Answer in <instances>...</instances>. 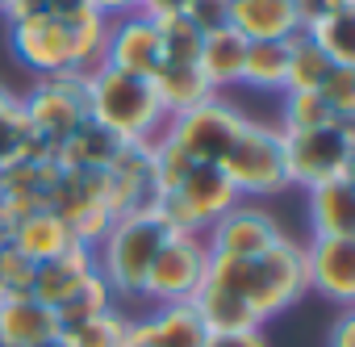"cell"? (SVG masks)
I'll return each instance as SVG.
<instances>
[{"mask_svg":"<svg viewBox=\"0 0 355 347\" xmlns=\"http://www.w3.org/2000/svg\"><path fill=\"white\" fill-rule=\"evenodd\" d=\"M338 63H330V55L301 30L288 38V71H284V92H318L326 84V76Z\"/></svg>","mask_w":355,"mask_h":347,"instance_id":"24","label":"cell"},{"mask_svg":"<svg viewBox=\"0 0 355 347\" xmlns=\"http://www.w3.org/2000/svg\"><path fill=\"white\" fill-rule=\"evenodd\" d=\"M247 121L251 117L243 109H234L230 101L214 96V101H205V105H197V109H189L180 117H167L163 138L189 163H222Z\"/></svg>","mask_w":355,"mask_h":347,"instance_id":"7","label":"cell"},{"mask_svg":"<svg viewBox=\"0 0 355 347\" xmlns=\"http://www.w3.org/2000/svg\"><path fill=\"white\" fill-rule=\"evenodd\" d=\"M184 9H189V0H142L138 13H146V17H175Z\"/></svg>","mask_w":355,"mask_h":347,"instance_id":"39","label":"cell"},{"mask_svg":"<svg viewBox=\"0 0 355 347\" xmlns=\"http://www.w3.org/2000/svg\"><path fill=\"white\" fill-rule=\"evenodd\" d=\"M150 84H155V96H159L167 117H180V113H189V109H197V105L218 96L197 63H159Z\"/></svg>","mask_w":355,"mask_h":347,"instance_id":"19","label":"cell"},{"mask_svg":"<svg viewBox=\"0 0 355 347\" xmlns=\"http://www.w3.org/2000/svg\"><path fill=\"white\" fill-rule=\"evenodd\" d=\"M184 17L201 30V34H214L230 22V0H189Z\"/></svg>","mask_w":355,"mask_h":347,"instance_id":"35","label":"cell"},{"mask_svg":"<svg viewBox=\"0 0 355 347\" xmlns=\"http://www.w3.org/2000/svg\"><path fill=\"white\" fill-rule=\"evenodd\" d=\"M355 163V121L284 134V176L305 193L326 180H347Z\"/></svg>","mask_w":355,"mask_h":347,"instance_id":"5","label":"cell"},{"mask_svg":"<svg viewBox=\"0 0 355 347\" xmlns=\"http://www.w3.org/2000/svg\"><path fill=\"white\" fill-rule=\"evenodd\" d=\"M21 109H26L30 134L55 151L76 126L88 121V113H84V76H46V80H38L34 92L21 96Z\"/></svg>","mask_w":355,"mask_h":347,"instance_id":"9","label":"cell"},{"mask_svg":"<svg viewBox=\"0 0 355 347\" xmlns=\"http://www.w3.org/2000/svg\"><path fill=\"white\" fill-rule=\"evenodd\" d=\"M193 310H197V318L205 322L209 335H239V330H259V326H263V322L251 314V305H247L243 297L222 293V289H214V285H201V289H197Z\"/></svg>","mask_w":355,"mask_h":347,"instance_id":"22","label":"cell"},{"mask_svg":"<svg viewBox=\"0 0 355 347\" xmlns=\"http://www.w3.org/2000/svg\"><path fill=\"white\" fill-rule=\"evenodd\" d=\"M239 205L234 185L218 163H193L171 193H155V214L171 235H205L222 214Z\"/></svg>","mask_w":355,"mask_h":347,"instance_id":"4","label":"cell"},{"mask_svg":"<svg viewBox=\"0 0 355 347\" xmlns=\"http://www.w3.org/2000/svg\"><path fill=\"white\" fill-rule=\"evenodd\" d=\"M105 63L130 76H155L163 55H159V30L155 17L146 13H125L109 22V38H105Z\"/></svg>","mask_w":355,"mask_h":347,"instance_id":"12","label":"cell"},{"mask_svg":"<svg viewBox=\"0 0 355 347\" xmlns=\"http://www.w3.org/2000/svg\"><path fill=\"white\" fill-rule=\"evenodd\" d=\"M309 222H313V239H355V185H351V176L309 189Z\"/></svg>","mask_w":355,"mask_h":347,"instance_id":"18","label":"cell"},{"mask_svg":"<svg viewBox=\"0 0 355 347\" xmlns=\"http://www.w3.org/2000/svg\"><path fill=\"white\" fill-rule=\"evenodd\" d=\"M209 330L197 318L193 301H175V305H155V314L134 318V343L146 347H205Z\"/></svg>","mask_w":355,"mask_h":347,"instance_id":"16","label":"cell"},{"mask_svg":"<svg viewBox=\"0 0 355 347\" xmlns=\"http://www.w3.org/2000/svg\"><path fill=\"white\" fill-rule=\"evenodd\" d=\"M338 117L330 113V105L318 92H284L280 105V134H297V130H322L334 126Z\"/></svg>","mask_w":355,"mask_h":347,"instance_id":"30","label":"cell"},{"mask_svg":"<svg viewBox=\"0 0 355 347\" xmlns=\"http://www.w3.org/2000/svg\"><path fill=\"white\" fill-rule=\"evenodd\" d=\"M84 113L92 126L109 130L117 142H155L167 126L155 84L146 76H130L109 63L84 76Z\"/></svg>","mask_w":355,"mask_h":347,"instance_id":"2","label":"cell"},{"mask_svg":"<svg viewBox=\"0 0 355 347\" xmlns=\"http://www.w3.org/2000/svg\"><path fill=\"white\" fill-rule=\"evenodd\" d=\"M71 30V46H76V76H88L105 63V38H109V17H101L96 9H76L63 17Z\"/></svg>","mask_w":355,"mask_h":347,"instance_id":"26","label":"cell"},{"mask_svg":"<svg viewBox=\"0 0 355 347\" xmlns=\"http://www.w3.org/2000/svg\"><path fill=\"white\" fill-rule=\"evenodd\" d=\"M117 305V297L109 293V285L101 280V276H92L76 297H67L55 314H59V330H67V326H80V322H88V318H96V314H105V310H113Z\"/></svg>","mask_w":355,"mask_h":347,"instance_id":"31","label":"cell"},{"mask_svg":"<svg viewBox=\"0 0 355 347\" xmlns=\"http://www.w3.org/2000/svg\"><path fill=\"white\" fill-rule=\"evenodd\" d=\"M155 30H159V55H163V63H197L205 34H201L184 13H175V17H155Z\"/></svg>","mask_w":355,"mask_h":347,"instance_id":"28","label":"cell"},{"mask_svg":"<svg viewBox=\"0 0 355 347\" xmlns=\"http://www.w3.org/2000/svg\"><path fill=\"white\" fill-rule=\"evenodd\" d=\"M205 285L243 297L259 322L276 318L280 310H288L293 301H301L309 293V285H305V260H301V247L293 239H280L276 247H268L263 255H251V260L209 255Z\"/></svg>","mask_w":355,"mask_h":347,"instance_id":"1","label":"cell"},{"mask_svg":"<svg viewBox=\"0 0 355 347\" xmlns=\"http://www.w3.org/2000/svg\"><path fill=\"white\" fill-rule=\"evenodd\" d=\"M305 34L330 55V63H338V67H355V13L322 17V22L305 26Z\"/></svg>","mask_w":355,"mask_h":347,"instance_id":"29","label":"cell"},{"mask_svg":"<svg viewBox=\"0 0 355 347\" xmlns=\"http://www.w3.org/2000/svg\"><path fill=\"white\" fill-rule=\"evenodd\" d=\"M334 13H355V0H297V17H301V30L322 22V17H334Z\"/></svg>","mask_w":355,"mask_h":347,"instance_id":"36","label":"cell"},{"mask_svg":"<svg viewBox=\"0 0 355 347\" xmlns=\"http://www.w3.org/2000/svg\"><path fill=\"white\" fill-rule=\"evenodd\" d=\"M9 243H13L26 260H34V264H46V260L63 255L67 247H76V239H71L67 222H63L55 210H34V214L17 218V226H13Z\"/></svg>","mask_w":355,"mask_h":347,"instance_id":"20","label":"cell"},{"mask_svg":"<svg viewBox=\"0 0 355 347\" xmlns=\"http://www.w3.org/2000/svg\"><path fill=\"white\" fill-rule=\"evenodd\" d=\"M167 235L171 230L159 222L155 210L117 218L109 226V235L96 243L92 260H96V276L109 285L113 297H142L146 268H150V260H155V251L163 247Z\"/></svg>","mask_w":355,"mask_h":347,"instance_id":"3","label":"cell"},{"mask_svg":"<svg viewBox=\"0 0 355 347\" xmlns=\"http://www.w3.org/2000/svg\"><path fill=\"white\" fill-rule=\"evenodd\" d=\"M318 96L330 105L338 121H355V67H334L326 84L318 88Z\"/></svg>","mask_w":355,"mask_h":347,"instance_id":"33","label":"cell"},{"mask_svg":"<svg viewBox=\"0 0 355 347\" xmlns=\"http://www.w3.org/2000/svg\"><path fill=\"white\" fill-rule=\"evenodd\" d=\"M205 247L209 255H230V260H251V255H263L268 247H276L284 239L280 222L255 205H234L230 214H222L205 235Z\"/></svg>","mask_w":355,"mask_h":347,"instance_id":"11","label":"cell"},{"mask_svg":"<svg viewBox=\"0 0 355 347\" xmlns=\"http://www.w3.org/2000/svg\"><path fill=\"white\" fill-rule=\"evenodd\" d=\"M9 5H13V0H0V13H5V9H9Z\"/></svg>","mask_w":355,"mask_h":347,"instance_id":"44","label":"cell"},{"mask_svg":"<svg viewBox=\"0 0 355 347\" xmlns=\"http://www.w3.org/2000/svg\"><path fill=\"white\" fill-rule=\"evenodd\" d=\"M218 167L226 171V180L234 185L239 197H276V193H284L288 176H284V134H280V126L247 121Z\"/></svg>","mask_w":355,"mask_h":347,"instance_id":"6","label":"cell"},{"mask_svg":"<svg viewBox=\"0 0 355 347\" xmlns=\"http://www.w3.org/2000/svg\"><path fill=\"white\" fill-rule=\"evenodd\" d=\"M34 260H26L13 243H0V289L9 297H26L30 285H34Z\"/></svg>","mask_w":355,"mask_h":347,"instance_id":"34","label":"cell"},{"mask_svg":"<svg viewBox=\"0 0 355 347\" xmlns=\"http://www.w3.org/2000/svg\"><path fill=\"white\" fill-rule=\"evenodd\" d=\"M9 38H13L17 59L30 63L42 80L46 76H76V46H71V30L63 17L38 13L30 22H13Z\"/></svg>","mask_w":355,"mask_h":347,"instance_id":"10","label":"cell"},{"mask_svg":"<svg viewBox=\"0 0 355 347\" xmlns=\"http://www.w3.org/2000/svg\"><path fill=\"white\" fill-rule=\"evenodd\" d=\"M76 9H84V0H46V13H55V17H67Z\"/></svg>","mask_w":355,"mask_h":347,"instance_id":"42","label":"cell"},{"mask_svg":"<svg viewBox=\"0 0 355 347\" xmlns=\"http://www.w3.org/2000/svg\"><path fill=\"white\" fill-rule=\"evenodd\" d=\"M284 71H288V38L284 42H247V63H243L247 88L284 92Z\"/></svg>","mask_w":355,"mask_h":347,"instance_id":"27","label":"cell"},{"mask_svg":"<svg viewBox=\"0 0 355 347\" xmlns=\"http://www.w3.org/2000/svg\"><path fill=\"white\" fill-rule=\"evenodd\" d=\"M205 268H209V247L201 235H167L146 268L142 297H150L155 305L193 301L197 289L205 285Z\"/></svg>","mask_w":355,"mask_h":347,"instance_id":"8","label":"cell"},{"mask_svg":"<svg viewBox=\"0 0 355 347\" xmlns=\"http://www.w3.org/2000/svg\"><path fill=\"white\" fill-rule=\"evenodd\" d=\"M84 5H88V9H96L101 17H109V22H113V17L138 13V9H142V0H84Z\"/></svg>","mask_w":355,"mask_h":347,"instance_id":"38","label":"cell"},{"mask_svg":"<svg viewBox=\"0 0 355 347\" xmlns=\"http://www.w3.org/2000/svg\"><path fill=\"white\" fill-rule=\"evenodd\" d=\"M330 347H355V314H343V318L334 322Z\"/></svg>","mask_w":355,"mask_h":347,"instance_id":"41","label":"cell"},{"mask_svg":"<svg viewBox=\"0 0 355 347\" xmlns=\"http://www.w3.org/2000/svg\"><path fill=\"white\" fill-rule=\"evenodd\" d=\"M96 276V260H92V251L88 247H67L63 255H55V260H46V264H38L34 268V285H30V297H38L42 305H51V310H59L67 297H76L88 280Z\"/></svg>","mask_w":355,"mask_h":347,"instance_id":"15","label":"cell"},{"mask_svg":"<svg viewBox=\"0 0 355 347\" xmlns=\"http://www.w3.org/2000/svg\"><path fill=\"white\" fill-rule=\"evenodd\" d=\"M234 34L247 42H284L301 34L297 0H230V22Z\"/></svg>","mask_w":355,"mask_h":347,"instance_id":"14","label":"cell"},{"mask_svg":"<svg viewBox=\"0 0 355 347\" xmlns=\"http://www.w3.org/2000/svg\"><path fill=\"white\" fill-rule=\"evenodd\" d=\"M117 146H121V142H117L109 130L84 121V126H76V130L55 146V159H59L67 171H105V163L117 155Z\"/></svg>","mask_w":355,"mask_h":347,"instance_id":"23","label":"cell"},{"mask_svg":"<svg viewBox=\"0 0 355 347\" xmlns=\"http://www.w3.org/2000/svg\"><path fill=\"white\" fill-rule=\"evenodd\" d=\"M38 347H63V339H51V343H38Z\"/></svg>","mask_w":355,"mask_h":347,"instance_id":"43","label":"cell"},{"mask_svg":"<svg viewBox=\"0 0 355 347\" xmlns=\"http://www.w3.org/2000/svg\"><path fill=\"white\" fill-rule=\"evenodd\" d=\"M205 347H268L263 330H239V335H209Z\"/></svg>","mask_w":355,"mask_h":347,"instance_id":"37","label":"cell"},{"mask_svg":"<svg viewBox=\"0 0 355 347\" xmlns=\"http://www.w3.org/2000/svg\"><path fill=\"white\" fill-rule=\"evenodd\" d=\"M243 63H247V38L234 34L230 26H222V30H214V34L201 38L197 67H201V76L209 80L214 92L243 84Z\"/></svg>","mask_w":355,"mask_h":347,"instance_id":"21","label":"cell"},{"mask_svg":"<svg viewBox=\"0 0 355 347\" xmlns=\"http://www.w3.org/2000/svg\"><path fill=\"white\" fill-rule=\"evenodd\" d=\"M59 339V314L38 297H5L0 301V347H38Z\"/></svg>","mask_w":355,"mask_h":347,"instance_id":"17","label":"cell"},{"mask_svg":"<svg viewBox=\"0 0 355 347\" xmlns=\"http://www.w3.org/2000/svg\"><path fill=\"white\" fill-rule=\"evenodd\" d=\"M38 13H46V0H13V5L5 9L9 26H13V22H30V17H38Z\"/></svg>","mask_w":355,"mask_h":347,"instance_id":"40","label":"cell"},{"mask_svg":"<svg viewBox=\"0 0 355 347\" xmlns=\"http://www.w3.org/2000/svg\"><path fill=\"white\" fill-rule=\"evenodd\" d=\"M130 347H146V343H130Z\"/></svg>","mask_w":355,"mask_h":347,"instance_id":"45","label":"cell"},{"mask_svg":"<svg viewBox=\"0 0 355 347\" xmlns=\"http://www.w3.org/2000/svg\"><path fill=\"white\" fill-rule=\"evenodd\" d=\"M301 260L309 289L338 305L355 301V239H313L309 247H301Z\"/></svg>","mask_w":355,"mask_h":347,"instance_id":"13","label":"cell"},{"mask_svg":"<svg viewBox=\"0 0 355 347\" xmlns=\"http://www.w3.org/2000/svg\"><path fill=\"white\" fill-rule=\"evenodd\" d=\"M26 142H30V121H26L21 96L0 88V163H9Z\"/></svg>","mask_w":355,"mask_h":347,"instance_id":"32","label":"cell"},{"mask_svg":"<svg viewBox=\"0 0 355 347\" xmlns=\"http://www.w3.org/2000/svg\"><path fill=\"white\" fill-rule=\"evenodd\" d=\"M59 339H63V347H130L134 343V318L113 305V310L80 322V326L59 330Z\"/></svg>","mask_w":355,"mask_h":347,"instance_id":"25","label":"cell"}]
</instances>
